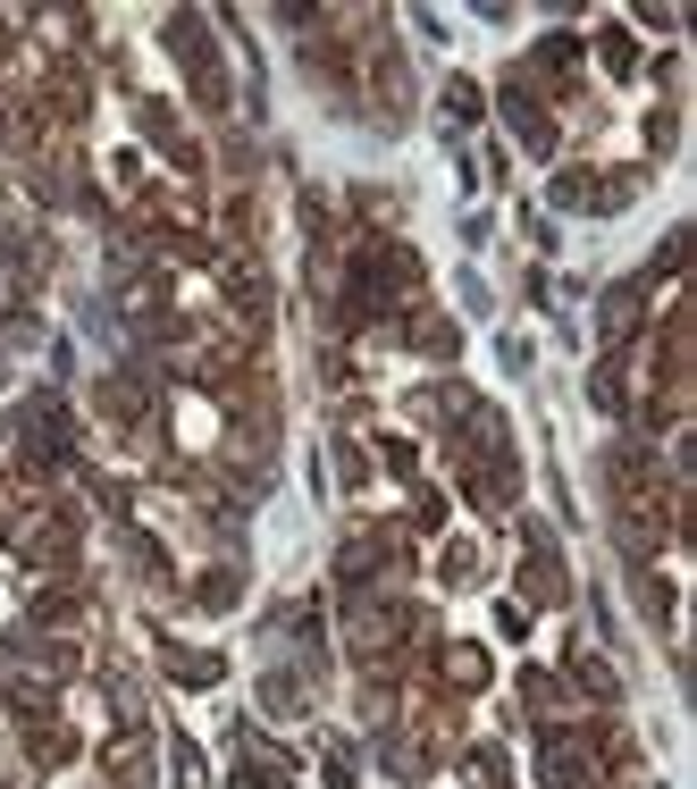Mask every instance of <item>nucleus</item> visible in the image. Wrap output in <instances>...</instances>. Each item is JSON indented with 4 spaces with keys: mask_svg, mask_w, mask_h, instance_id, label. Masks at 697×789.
Wrapping results in <instances>:
<instances>
[{
    "mask_svg": "<svg viewBox=\"0 0 697 789\" xmlns=\"http://www.w3.org/2000/svg\"><path fill=\"white\" fill-rule=\"evenodd\" d=\"M521 588H529V605H564V563H555V555H529V571H521Z\"/></svg>",
    "mask_w": 697,
    "mask_h": 789,
    "instance_id": "obj_1",
    "label": "nucleus"
},
{
    "mask_svg": "<svg viewBox=\"0 0 697 789\" xmlns=\"http://www.w3.org/2000/svg\"><path fill=\"white\" fill-rule=\"evenodd\" d=\"M169 672L186 680V689H202V680H219V656H202V647H169Z\"/></svg>",
    "mask_w": 697,
    "mask_h": 789,
    "instance_id": "obj_2",
    "label": "nucleus"
},
{
    "mask_svg": "<svg viewBox=\"0 0 697 789\" xmlns=\"http://www.w3.org/2000/svg\"><path fill=\"white\" fill-rule=\"evenodd\" d=\"M446 680H454V689H479V680H488V656H479V647H454V656H446Z\"/></svg>",
    "mask_w": 697,
    "mask_h": 789,
    "instance_id": "obj_3",
    "label": "nucleus"
},
{
    "mask_svg": "<svg viewBox=\"0 0 697 789\" xmlns=\"http://www.w3.org/2000/svg\"><path fill=\"white\" fill-rule=\"evenodd\" d=\"M605 68H614V76H630V68H639V51H630V34H605Z\"/></svg>",
    "mask_w": 697,
    "mask_h": 789,
    "instance_id": "obj_4",
    "label": "nucleus"
}]
</instances>
